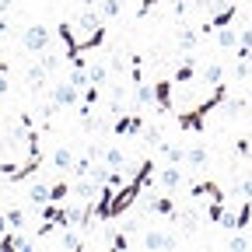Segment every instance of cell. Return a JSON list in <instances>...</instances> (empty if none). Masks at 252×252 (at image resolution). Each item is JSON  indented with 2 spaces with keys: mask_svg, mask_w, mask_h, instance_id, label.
Instances as JSON below:
<instances>
[{
  "mask_svg": "<svg viewBox=\"0 0 252 252\" xmlns=\"http://www.w3.org/2000/svg\"><path fill=\"white\" fill-rule=\"evenodd\" d=\"M242 109H245V98H224V112L228 116H238Z\"/></svg>",
  "mask_w": 252,
  "mask_h": 252,
  "instance_id": "obj_30",
  "label": "cell"
},
{
  "mask_svg": "<svg viewBox=\"0 0 252 252\" xmlns=\"http://www.w3.org/2000/svg\"><path fill=\"white\" fill-rule=\"evenodd\" d=\"M32 245H35V242L25 238V235H21V228H11V231L0 235V252H28Z\"/></svg>",
  "mask_w": 252,
  "mask_h": 252,
  "instance_id": "obj_3",
  "label": "cell"
},
{
  "mask_svg": "<svg viewBox=\"0 0 252 252\" xmlns=\"http://www.w3.org/2000/svg\"><path fill=\"white\" fill-rule=\"evenodd\" d=\"M21 46H25L28 53H46V49H49V28H46V25L25 28V32H21Z\"/></svg>",
  "mask_w": 252,
  "mask_h": 252,
  "instance_id": "obj_1",
  "label": "cell"
},
{
  "mask_svg": "<svg viewBox=\"0 0 252 252\" xmlns=\"http://www.w3.org/2000/svg\"><path fill=\"white\" fill-rule=\"evenodd\" d=\"M238 39H242V32H235V28H217V46L220 49H238Z\"/></svg>",
  "mask_w": 252,
  "mask_h": 252,
  "instance_id": "obj_11",
  "label": "cell"
},
{
  "mask_svg": "<svg viewBox=\"0 0 252 252\" xmlns=\"http://www.w3.org/2000/svg\"><path fill=\"white\" fill-rule=\"evenodd\" d=\"M249 18H252V14H249Z\"/></svg>",
  "mask_w": 252,
  "mask_h": 252,
  "instance_id": "obj_41",
  "label": "cell"
},
{
  "mask_svg": "<svg viewBox=\"0 0 252 252\" xmlns=\"http://www.w3.org/2000/svg\"><path fill=\"white\" fill-rule=\"evenodd\" d=\"M63 249H70V252H81V249H84V238H81L74 228H67V231H63Z\"/></svg>",
  "mask_w": 252,
  "mask_h": 252,
  "instance_id": "obj_22",
  "label": "cell"
},
{
  "mask_svg": "<svg viewBox=\"0 0 252 252\" xmlns=\"http://www.w3.org/2000/svg\"><path fill=\"white\" fill-rule=\"evenodd\" d=\"M28 200H32V203H35V207H42V203H49V186H46V182H35V186H32V189H28Z\"/></svg>",
  "mask_w": 252,
  "mask_h": 252,
  "instance_id": "obj_17",
  "label": "cell"
},
{
  "mask_svg": "<svg viewBox=\"0 0 252 252\" xmlns=\"http://www.w3.org/2000/svg\"><path fill=\"white\" fill-rule=\"evenodd\" d=\"M235 151H238V154H252V144H249V140H238Z\"/></svg>",
  "mask_w": 252,
  "mask_h": 252,
  "instance_id": "obj_39",
  "label": "cell"
},
{
  "mask_svg": "<svg viewBox=\"0 0 252 252\" xmlns=\"http://www.w3.org/2000/svg\"><path fill=\"white\" fill-rule=\"evenodd\" d=\"M154 7H158V0H140V7H137V18H147Z\"/></svg>",
  "mask_w": 252,
  "mask_h": 252,
  "instance_id": "obj_35",
  "label": "cell"
},
{
  "mask_svg": "<svg viewBox=\"0 0 252 252\" xmlns=\"http://www.w3.org/2000/svg\"><path fill=\"white\" fill-rule=\"evenodd\" d=\"M193 46H196V32H193V28H182V32H179V49L189 53Z\"/></svg>",
  "mask_w": 252,
  "mask_h": 252,
  "instance_id": "obj_24",
  "label": "cell"
},
{
  "mask_svg": "<svg viewBox=\"0 0 252 252\" xmlns=\"http://www.w3.org/2000/svg\"><path fill=\"white\" fill-rule=\"evenodd\" d=\"M228 249H231V252H245V249H252V242H249L245 235H235V238L228 242Z\"/></svg>",
  "mask_w": 252,
  "mask_h": 252,
  "instance_id": "obj_31",
  "label": "cell"
},
{
  "mask_svg": "<svg viewBox=\"0 0 252 252\" xmlns=\"http://www.w3.org/2000/svg\"><path fill=\"white\" fill-rule=\"evenodd\" d=\"M77 94H81V88H74L70 81H60V84H53L49 98H53L60 109H74V105H77Z\"/></svg>",
  "mask_w": 252,
  "mask_h": 252,
  "instance_id": "obj_2",
  "label": "cell"
},
{
  "mask_svg": "<svg viewBox=\"0 0 252 252\" xmlns=\"http://www.w3.org/2000/svg\"><path fill=\"white\" fill-rule=\"evenodd\" d=\"M238 193H242V196H245V200H252V179H245V182H242V186H238Z\"/></svg>",
  "mask_w": 252,
  "mask_h": 252,
  "instance_id": "obj_38",
  "label": "cell"
},
{
  "mask_svg": "<svg viewBox=\"0 0 252 252\" xmlns=\"http://www.w3.org/2000/svg\"><path fill=\"white\" fill-rule=\"evenodd\" d=\"M151 102H154V88L140 81V84H137V105H140V109H147Z\"/></svg>",
  "mask_w": 252,
  "mask_h": 252,
  "instance_id": "obj_23",
  "label": "cell"
},
{
  "mask_svg": "<svg viewBox=\"0 0 252 252\" xmlns=\"http://www.w3.org/2000/svg\"><path fill=\"white\" fill-rule=\"evenodd\" d=\"M203 123H207V112L196 105V109H189V112H179V126H182V130H203Z\"/></svg>",
  "mask_w": 252,
  "mask_h": 252,
  "instance_id": "obj_6",
  "label": "cell"
},
{
  "mask_svg": "<svg viewBox=\"0 0 252 252\" xmlns=\"http://www.w3.org/2000/svg\"><path fill=\"white\" fill-rule=\"evenodd\" d=\"M98 186L102 182H94V179H81L77 186H74V196L84 203V200H94V196H98Z\"/></svg>",
  "mask_w": 252,
  "mask_h": 252,
  "instance_id": "obj_10",
  "label": "cell"
},
{
  "mask_svg": "<svg viewBox=\"0 0 252 252\" xmlns=\"http://www.w3.org/2000/svg\"><path fill=\"white\" fill-rule=\"evenodd\" d=\"M196 77V60L193 56H182V63H179V67H175V84H189V81H193Z\"/></svg>",
  "mask_w": 252,
  "mask_h": 252,
  "instance_id": "obj_9",
  "label": "cell"
},
{
  "mask_svg": "<svg viewBox=\"0 0 252 252\" xmlns=\"http://www.w3.org/2000/svg\"><path fill=\"white\" fill-rule=\"evenodd\" d=\"M11 7H14V0H0V14H7Z\"/></svg>",
  "mask_w": 252,
  "mask_h": 252,
  "instance_id": "obj_40",
  "label": "cell"
},
{
  "mask_svg": "<svg viewBox=\"0 0 252 252\" xmlns=\"http://www.w3.org/2000/svg\"><path fill=\"white\" fill-rule=\"evenodd\" d=\"M123 11V0H105V4H102V18H116Z\"/></svg>",
  "mask_w": 252,
  "mask_h": 252,
  "instance_id": "obj_29",
  "label": "cell"
},
{
  "mask_svg": "<svg viewBox=\"0 0 252 252\" xmlns=\"http://www.w3.org/2000/svg\"><path fill=\"white\" fill-rule=\"evenodd\" d=\"M102 161H105L109 168H123V165H126V154H123L119 147H109V151L102 154Z\"/></svg>",
  "mask_w": 252,
  "mask_h": 252,
  "instance_id": "obj_20",
  "label": "cell"
},
{
  "mask_svg": "<svg viewBox=\"0 0 252 252\" xmlns=\"http://www.w3.org/2000/svg\"><path fill=\"white\" fill-rule=\"evenodd\" d=\"M144 140L147 144H158V140H161V126H151V130L144 133Z\"/></svg>",
  "mask_w": 252,
  "mask_h": 252,
  "instance_id": "obj_36",
  "label": "cell"
},
{
  "mask_svg": "<svg viewBox=\"0 0 252 252\" xmlns=\"http://www.w3.org/2000/svg\"><path fill=\"white\" fill-rule=\"evenodd\" d=\"M46 74H49V70L42 67V63H39V67H32V70H28V81H32V88H42V84H46Z\"/></svg>",
  "mask_w": 252,
  "mask_h": 252,
  "instance_id": "obj_25",
  "label": "cell"
},
{
  "mask_svg": "<svg viewBox=\"0 0 252 252\" xmlns=\"http://www.w3.org/2000/svg\"><path fill=\"white\" fill-rule=\"evenodd\" d=\"M158 151H161V158H165V161H172V165H182V161H186V151H182V147H175V144L158 140Z\"/></svg>",
  "mask_w": 252,
  "mask_h": 252,
  "instance_id": "obj_13",
  "label": "cell"
},
{
  "mask_svg": "<svg viewBox=\"0 0 252 252\" xmlns=\"http://www.w3.org/2000/svg\"><path fill=\"white\" fill-rule=\"evenodd\" d=\"M235 14H238V7H235V4H228L224 11H220V14H214V21L207 25V32H217V28H224V25H231V21H235Z\"/></svg>",
  "mask_w": 252,
  "mask_h": 252,
  "instance_id": "obj_15",
  "label": "cell"
},
{
  "mask_svg": "<svg viewBox=\"0 0 252 252\" xmlns=\"http://www.w3.org/2000/svg\"><path fill=\"white\" fill-rule=\"evenodd\" d=\"M189 196H210V200H228V193L220 189L217 182H196L189 186Z\"/></svg>",
  "mask_w": 252,
  "mask_h": 252,
  "instance_id": "obj_8",
  "label": "cell"
},
{
  "mask_svg": "<svg viewBox=\"0 0 252 252\" xmlns=\"http://www.w3.org/2000/svg\"><path fill=\"white\" fill-rule=\"evenodd\" d=\"M7 224H11V228H25V210H18V207L7 210Z\"/></svg>",
  "mask_w": 252,
  "mask_h": 252,
  "instance_id": "obj_32",
  "label": "cell"
},
{
  "mask_svg": "<svg viewBox=\"0 0 252 252\" xmlns=\"http://www.w3.org/2000/svg\"><path fill=\"white\" fill-rule=\"evenodd\" d=\"M70 193H74V189H70V182H53V186H49V200H53V203L67 200Z\"/></svg>",
  "mask_w": 252,
  "mask_h": 252,
  "instance_id": "obj_21",
  "label": "cell"
},
{
  "mask_svg": "<svg viewBox=\"0 0 252 252\" xmlns=\"http://www.w3.org/2000/svg\"><path fill=\"white\" fill-rule=\"evenodd\" d=\"M172 88H175V81H158V84H154V102H158V109H161V112H175Z\"/></svg>",
  "mask_w": 252,
  "mask_h": 252,
  "instance_id": "obj_5",
  "label": "cell"
},
{
  "mask_svg": "<svg viewBox=\"0 0 252 252\" xmlns=\"http://www.w3.org/2000/svg\"><path fill=\"white\" fill-rule=\"evenodd\" d=\"M140 130H144V119L137 112H123L112 126V133H119V137H130V133H140Z\"/></svg>",
  "mask_w": 252,
  "mask_h": 252,
  "instance_id": "obj_4",
  "label": "cell"
},
{
  "mask_svg": "<svg viewBox=\"0 0 252 252\" xmlns=\"http://www.w3.org/2000/svg\"><path fill=\"white\" fill-rule=\"evenodd\" d=\"M70 84H74V88H81V91H84V88H88V84H91V77H88V70H81V67H74V74H70Z\"/></svg>",
  "mask_w": 252,
  "mask_h": 252,
  "instance_id": "obj_26",
  "label": "cell"
},
{
  "mask_svg": "<svg viewBox=\"0 0 252 252\" xmlns=\"http://www.w3.org/2000/svg\"><path fill=\"white\" fill-rule=\"evenodd\" d=\"M179 242H175V235H168V231H147L144 235V249H175Z\"/></svg>",
  "mask_w": 252,
  "mask_h": 252,
  "instance_id": "obj_7",
  "label": "cell"
},
{
  "mask_svg": "<svg viewBox=\"0 0 252 252\" xmlns=\"http://www.w3.org/2000/svg\"><path fill=\"white\" fill-rule=\"evenodd\" d=\"M235 77H238V81H245V77H249V60H238V67H235Z\"/></svg>",
  "mask_w": 252,
  "mask_h": 252,
  "instance_id": "obj_37",
  "label": "cell"
},
{
  "mask_svg": "<svg viewBox=\"0 0 252 252\" xmlns=\"http://www.w3.org/2000/svg\"><path fill=\"white\" fill-rule=\"evenodd\" d=\"M158 186H165V189H175V186H182V172L172 165V168H161L158 172Z\"/></svg>",
  "mask_w": 252,
  "mask_h": 252,
  "instance_id": "obj_16",
  "label": "cell"
},
{
  "mask_svg": "<svg viewBox=\"0 0 252 252\" xmlns=\"http://www.w3.org/2000/svg\"><path fill=\"white\" fill-rule=\"evenodd\" d=\"M70 172H77L81 179L91 175V158H74V168H70Z\"/></svg>",
  "mask_w": 252,
  "mask_h": 252,
  "instance_id": "obj_28",
  "label": "cell"
},
{
  "mask_svg": "<svg viewBox=\"0 0 252 252\" xmlns=\"http://www.w3.org/2000/svg\"><path fill=\"white\" fill-rule=\"evenodd\" d=\"M207 217L214 220V224H220V217H224V200H214L210 210H207Z\"/></svg>",
  "mask_w": 252,
  "mask_h": 252,
  "instance_id": "obj_27",
  "label": "cell"
},
{
  "mask_svg": "<svg viewBox=\"0 0 252 252\" xmlns=\"http://www.w3.org/2000/svg\"><path fill=\"white\" fill-rule=\"evenodd\" d=\"M53 165H56L60 172H70V168H74V151H70V147H56V151H53Z\"/></svg>",
  "mask_w": 252,
  "mask_h": 252,
  "instance_id": "obj_14",
  "label": "cell"
},
{
  "mask_svg": "<svg viewBox=\"0 0 252 252\" xmlns=\"http://www.w3.org/2000/svg\"><path fill=\"white\" fill-rule=\"evenodd\" d=\"M238 60H249L252 63V28H245L242 39H238Z\"/></svg>",
  "mask_w": 252,
  "mask_h": 252,
  "instance_id": "obj_18",
  "label": "cell"
},
{
  "mask_svg": "<svg viewBox=\"0 0 252 252\" xmlns=\"http://www.w3.org/2000/svg\"><path fill=\"white\" fill-rule=\"evenodd\" d=\"M220 81H224V67H220V63H210V67L203 70V84H220Z\"/></svg>",
  "mask_w": 252,
  "mask_h": 252,
  "instance_id": "obj_19",
  "label": "cell"
},
{
  "mask_svg": "<svg viewBox=\"0 0 252 252\" xmlns=\"http://www.w3.org/2000/svg\"><path fill=\"white\" fill-rule=\"evenodd\" d=\"M88 77H91V84H102L105 81V63H94V67L88 70Z\"/></svg>",
  "mask_w": 252,
  "mask_h": 252,
  "instance_id": "obj_33",
  "label": "cell"
},
{
  "mask_svg": "<svg viewBox=\"0 0 252 252\" xmlns=\"http://www.w3.org/2000/svg\"><path fill=\"white\" fill-rule=\"evenodd\" d=\"M109 245H112V249H119V252H123V249H130V235H123V231H119V235H112V242H109Z\"/></svg>",
  "mask_w": 252,
  "mask_h": 252,
  "instance_id": "obj_34",
  "label": "cell"
},
{
  "mask_svg": "<svg viewBox=\"0 0 252 252\" xmlns=\"http://www.w3.org/2000/svg\"><path fill=\"white\" fill-rule=\"evenodd\" d=\"M207 161H210V154H207V147H203V144H193V147L186 151V165H193V168H203Z\"/></svg>",
  "mask_w": 252,
  "mask_h": 252,
  "instance_id": "obj_12",
  "label": "cell"
}]
</instances>
